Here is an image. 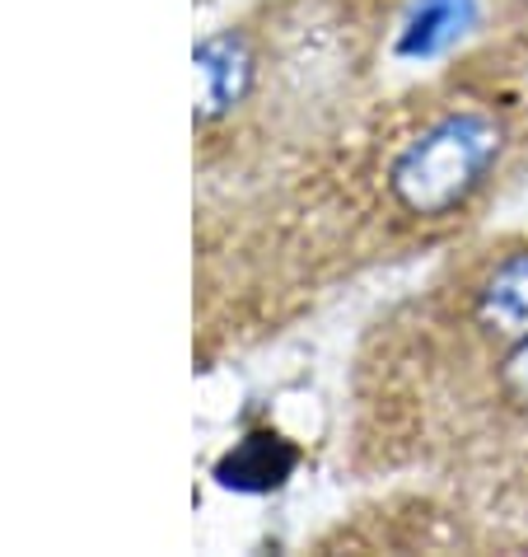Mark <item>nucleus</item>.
Here are the masks:
<instances>
[{
	"label": "nucleus",
	"instance_id": "1",
	"mask_svg": "<svg viewBox=\"0 0 528 557\" xmlns=\"http://www.w3.org/2000/svg\"><path fill=\"white\" fill-rule=\"evenodd\" d=\"M495 154H501V127L481 113H454L398 154L388 188L412 215H444L481 188Z\"/></svg>",
	"mask_w": 528,
	"mask_h": 557
},
{
	"label": "nucleus",
	"instance_id": "2",
	"mask_svg": "<svg viewBox=\"0 0 528 557\" xmlns=\"http://www.w3.org/2000/svg\"><path fill=\"white\" fill-rule=\"evenodd\" d=\"M300 450L276 436V431H253V436L235 441L229 450L215 459V483L229 492H243V497H262V492H276L294 473Z\"/></svg>",
	"mask_w": 528,
	"mask_h": 557
},
{
	"label": "nucleus",
	"instance_id": "3",
	"mask_svg": "<svg viewBox=\"0 0 528 557\" xmlns=\"http://www.w3.org/2000/svg\"><path fill=\"white\" fill-rule=\"evenodd\" d=\"M197 117H221L229 113L253 85V57H248L243 38L215 34L197 48Z\"/></svg>",
	"mask_w": 528,
	"mask_h": 557
},
{
	"label": "nucleus",
	"instance_id": "4",
	"mask_svg": "<svg viewBox=\"0 0 528 557\" xmlns=\"http://www.w3.org/2000/svg\"><path fill=\"white\" fill-rule=\"evenodd\" d=\"M477 24V0H416L398 34V57L426 61L449 52Z\"/></svg>",
	"mask_w": 528,
	"mask_h": 557
},
{
	"label": "nucleus",
	"instance_id": "5",
	"mask_svg": "<svg viewBox=\"0 0 528 557\" xmlns=\"http://www.w3.org/2000/svg\"><path fill=\"white\" fill-rule=\"evenodd\" d=\"M477 319L487 333H501V337H528V253L510 258L495 268V276L481 286V300H477Z\"/></svg>",
	"mask_w": 528,
	"mask_h": 557
},
{
	"label": "nucleus",
	"instance_id": "6",
	"mask_svg": "<svg viewBox=\"0 0 528 557\" xmlns=\"http://www.w3.org/2000/svg\"><path fill=\"white\" fill-rule=\"evenodd\" d=\"M501 384H505V394L515 398L519 408H528V337H519V343L510 347L505 366H501Z\"/></svg>",
	"mask_w": 528,
	"mask_h": 557
}]
</instances>
